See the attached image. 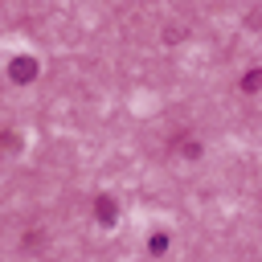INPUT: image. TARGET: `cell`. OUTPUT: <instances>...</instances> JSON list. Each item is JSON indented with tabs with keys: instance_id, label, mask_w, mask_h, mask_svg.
<instances>
[{
	"instance_id": "obj_1",
	"label": "cell",
	"mask_w": 262,
	"mask_h": 262,
	"mask_svg": "<svg viewBox=\"0 0 262 262\" xmlns=\"http://www.w3.org/2000/svg\"><path fill=\"white\" fill-rule=\"evenodd\" d=\"M8 78H12L16 86H25V82H33V78H37V57H29V53H20V57H12V61H8Z\"/></svg>"
},
{
	"instance_id": "obj_2",
	"label": "cell",
	"mask_w": 262,
	"mask_h": 262,
	"mask_svg": "<svg viewBox=\"0 0 262 262\" xmlns=\"http://www.w3.org/2000/svg\"><path fill=\"white\" fill-rule=\"evenodd\" d=\"M94 217H98L102 225H115V217H119V209H115V196H98V201H94Z\"/></svg>"
},
{
	"instance_id": "obj_3",
	"label": "cell",
	"mask_w": 262,
	"mask_h": 262,
	"mask_svg": "<svg viewBox=\"0 0 262 262\" xmlns=\"http://www.w3.org/2000/svg\"><path fill=\"white\" fill-rule=\"evenodd\" d=\"M258 86H262V70H250V74L242 78V90H246V94H254Z\"/></svg>"
},
{
	"instance_id": "obj_4",
	"label": "cell",
	"mask_w": 262,
	"mask_h": 262,
	"mask_svg": "<svg viewBox=\"0 0 262 262\" xmlns=\"http://www.w3.org/2000/svg\"><path fill=\"white\" fill-rule=\"evenodd\" d=\"M147 250H151V254H164V250H168V233H151Z\"/></svg>"
}]
</instances>
